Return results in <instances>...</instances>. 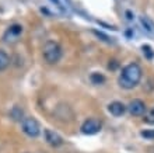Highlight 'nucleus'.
Listing matches in <instances>:
<instances>
[{"label": "nucleus", "instance_id": "nucleus-1", "mask_svg": "<svg viewBox=\"0 0 154 153\" xmlns=\"http://www.w3.org/2000/svg\"><path fill=\"white\" fill-rule=\"evenodd\" d=\"M142 68L137 63H129L122 69V73L119 76V84L123 89H133L142 80Z\"/></svg>", "mask_w": 154, "mask_h": 153}, {"label": "nucleus", "instance_id": "nucleus-2", "mask_svg": "<svg viewBox=\"0 0 154 153\" xmlns=\"http://www.w3.org/2000/svg\"><path fill=\"white\" fill-rule=\"evenodd\" d=\"M42 53H44L45 61L48 62V63H56V62L60 61V58H62V48H60V45L57 44V42H55V41H48L44 45Z\"/></svg>", "mask_w": 154, "mask_h": 153}, {"label": "nucleus", "instance_id": "nucleus-3", "mask_svg": "<svg viewBox=\"0 0 154 153\" xmlns=\"http://www.w3.org/2000/svg\"><path fill=\"white\" fill-rule=\"evenodd\" d=\"M23 131L28 136L37 138L41 132V128H39V124H38L37 120H34V118H25V120H23Z\"/></svg>", "mask_w": 154, "mask_h": 153}, {"label": "nucleus", "instance_id": "nucleus-4", "mask_svg": "<svg viewBox=\"0 0 154 153\" xmlns=\"http://www.w3.org/2000/svg\"><path fill=\"white\" fill-rule=\"evenodd\" d=\"M100 129H101V124L95 118H90V120L84 121V124L81 125V131L85 135H94V133L100 132Z\"/></svg>", "mask_w": 154, "mask_h": 153}, {"label": "nucleus", "instance_id": "nucleus-5", "mask_svg": "<svg viewBox=\"0 0 154 153\" xmlns=\"http://www.w3.org/2000/svg\"><path fill=\"white\" fill-rule=\"evenodd\" d=\"M128 110H129V113L132 115L139 117V115H143V114L146 113V105H144V103L142 100H133V101H130Z\"/></svg>", "mask_w": 154, "mask_h": 153}, {"label": "nucleus", "instance_id": "nucleus-6", "mask_svg": "<svg viewBox=\"0 0 154 153\" xmlns=\"http://www.w3.org/2000/svg\"><path fill=\"white\" fill-rule=\"evenodd\" d=\"M45 139H46V142H48L49 145L55 146V148H57V146H60L63 143V139L56 132L51 131V129H45Z\"/></svg>", "mask_w": 154, "mask_h": 153}, {"label": "nucleus", "instance_id": "nucleus-7", "mask_svg": "<svg viewBox=\"0 0 154 153\" xmlns=\"http://www.w3.org/2000/svg\"><path fill=\"white\" fill-rule=\"evenodd\" d=\"M108 110H109V113L112 114V115H115V117H121V115H123L126 111V107L122 103H119V101H114V103H111L109 105H108Z\"/></svg>", "mask_w": 154, "mask_h": 153}, {"label": "nucleus", "instance_id": "nucleus-8", "mask_svg": "<svg viewBox=\"0 0 154 153\" xmlns=\"http://www.w3.org/2000/svg\"><path fill=\"white\" fill-rule=\"evenodd\" d=\"M140 24H142L143 30L149 34V35L154 37V23L150 20V18H147V17H140Z\"/></svg>", "mask_w": 154, "mask_h": 153}, {"label": "nucleus", "instance_id": "nucleus-9", "mask_svg": "<svg viewBox=\"0 0 154 153\" xmlns=\"http://www.w3.org/2000/svg\"><path fill=\"white\" fill-rule=\"evenodd\" d=\"M8 65H10V58H8V55L4 51L0 49V72L4 70V69H7Z\"/></svg>", "mask_w": 154, "mask_h": 153}, {"label": "nucleus", "instance_id": "nucleus-10", "mask_svg": "<svg viewBox=\"0 0 154 153\" xmlns=\"http://www.w3.org/2000/svg\"><path fill=\"white\" fill-rule=\"evenodd\" d=\"M90 79H91V81H93L94 84H102L105 81V77L102 76L101 73H91Z\"/></svg>", "mask_w": 154, "mask_h": 153}, {"label": "nucleus", "instance_id": "nucleus-11", "mask_svg": "<svg viewBox=\"0 0 154 153\" xmlns=\"http://www.w3.org/2000/svg\"><path fill=\"white\" fill-rule=\"evenodd\" d=\"M21 32H23V27L21 25H18V24H14V25H11L10 28H8V31H7V34H11V35H20Z\"/></svg>", "mask_w": 154, "mask_h": 153}, {"label": "nucleus", "instance_id": "nucleus-12", "mask_svg": "<svg viewBox=\"0 0 154 153\" xmlns=\"http://www.w3.org/2000/svg\"><path fill=\"white\" fill-rule=\"evenodd\" d=\"M142 51H143V53H144V56H146L147 59H153L154 58V52H153V49H151L150 45H143Z\"/></svg>", "mask_w": 154, "mask_h": 153}, {"label": "nucleus", "instance_id": "nucleus-13", "mask_svg": "<svg viewBox=\"0 0 154 153\" xmlns=\"http://www.w3.org/2000/svg\"><path fill=\"white\" fill-rule=\"evenodd\" d=\"M143 138H146V139H154V131L151 129H146V131H142L140 133Z\"/></svg>", "mask_w": 154, "mask_h": 153}, {"label": "nucleus", "instance_id": "nucleus-14", "mask_svg": "<svg viewBox=\"0 0 154 153\" xmlns=\"http://www.w3.org/2000/svg\"><path fill=\"white\" fill-rule=\"evenodd\" d=\"M144 121H146L147 124H154V110H151V111H149V113L146 114Z\"/></svg>", "mask_w": 154, "mask_h": 153}, {"label": "nucleus", "instance_id": "nucleus-15", "mask_svg": "<svg viewBox=\"0 0 154 153\" xmlns=\"http://www.w3.org/2000/svg\"><path fill=\"white\" fill-rule=\"evenodd\" d=\"M94 34L97 37H100V38H102V41H105V42H111V38L109 37H106L105 34H102V32H98V31H94Z\"/></svg>", "mask_w": 154, "mask_h": 153}, {"label": "nucleus", "instance_id": "nucleus-16", "mask_svg": "<svg viewBox=\"0 0 154 153\" xmlns=\"http://www.w3.org/2000/svg\"><path fill=\"white\" fill-rule=\"evenodd\" d=\"M108 68L112 69V70H115V69L118 68V62H116V61H111L109 65H108Z\"/></svg>", "mask_w": 154, "mask_h": 153}, {"label": "nucleus", "instance_id": "nucleus-17", "mask_svg": "<svg viewBox=\"0 0 154 153\" xmlns=\"http://www.w3.org/2000/svg\"><path fill=\"white\" fill-rule=\"evenodd\" d=\"M52 2H55V3H56L57 6H60V2H59V0H52Z\"/></svg>", "mask_w": 154, "mask_h": 153}]
</instances>
